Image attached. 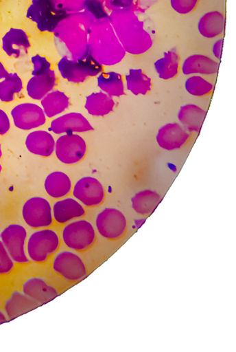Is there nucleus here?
Returning a JSON list of instances; mask_svg holds the SVG:
<instances>
[{"label": "nucleus", "instance_id": "f257e3e1", "mask_svg": "<svg viewBox=\"0 0 236 352\" xmlns=\"http://www.w3.org/2000/svg\"><path fill=\"white\" fill-rule=\"evenodd\" d=\"M110 21L126 53L141 55L153 46L151 35L133 10L113 12Z\"/></svg>", "mask_w": 236, "mask_h": 352}, {"label": "nucleus", "instance_id": "f03ea898", "mask_svg": "<svg viewBox=\"0 0 236 352\" xmlns=\"http://www.w3.org/2000/svg\"><path fill=\"white\" fill-rule=\"evenodd\" d=\"M90 54L102 65H115L126 56L109 19L94 22L89 36Z\"/></svg>", "mask_w": 236, "mask_h": 352}, {"label": "nucleus", "instance_id": "7ed1b4c3", "mask_svg": "<svg viewBox=\"0 0 236 352\" xmlns=\"http://www.w3.org/2000/svg\"><path fill=\"white\" fill-rule=\"evenodd\" d=\"M93 16L87 12L68 15L57 28L62 30L63 42L72 54L73 60H77L90 54L89 36L94 24Z\"/></svg>", "mask_w": 236, "mask_h": 352}, {"label": "nucleus", "instance_id": "20e7f679", "mask_svg": "<svg viewBox=\"0 0 236 352\" xmlns=\"http://www.w3.org/2000/svg\"><path fill=\"white\" fill-rule=\"evenodd\" d=\"M67 16V12L58 8L54 0H33L27 14L40 32H54Z\"/></svg>", "mask_w": 236, "mask_h": 352}, {"label": "nucleus", "instance_id": "39448f33", "mask_svg": "<svg viewBox=\"0 0 236 352\" xmlns=\"http://www.w3.org/2000/svg\"><path fill=\"white\" fill-rule=\"evenodd\" d=\"M62 236L68 248L82 252L93 245L96 232L93 225L87 220H76L63 229Z\"/></svg>", "mask_w": 236, "mask_h": 352}, {"label": "nucleus", "instance_id": "423d86ee", "mask_svg": "<svg viewBox=\"0 0 236 352\" xmlns=\"http://www.w3.org/2000/svg\"><path fill=\"white\" fill-rule=\"evenodd\" d=\"M59 247V238L51 230L37 231L30 236L27 244L30 258L34 262H44Z\"/></svg>", "mask_w": 236, "mask_h": 352}, {"label": "nucleus", "instance_id": "0eeeda50", "mask_svg": "<svg viewBox=\"0 0 236 352\" xmlns=\"http://www.w3.org/2000/svg\"><path fill=\"white\" fill-rule=\"evenodd\" d=\"M96 227L99 234L104 238L117 240L126 231V219L117 209L105 208L97 216Z\"/></svg>", "mask_w": 236, "mask_h": 352}, {"label": "nucleus", "instance_id": "6e6552de", "mask_svg": "<svg viewBox=\"0 0 236 352\" xmlns=\"http://www.w3.org/2000/svg\"><path fill=\"white\" fill-rule=\"evenodd\" d=\"M23 215L25 223L32 228L49 227L53 223L49 203L40 197H34L24 205Z\"/></svg>", "mask_w": 236, "mask_h": 352}, {"label": "nucleus", "instance_id": "1a4fd4ad", "mask_svg": "<svg viewBox=\"0 0 236 352\" xmlns=\"http://www.w3.org/2000/svg\"><path fill=\"white\" fill-rule=\"evenodd\" d=\"M27 236V232L25 228L16 224L9 226L0 235V239L13 261L29 262V258L25 253Z\"/></svg>", "mask_w": 236, "mask_h": 352}, {"label": "nucleus", "instance_id": "9d476101", "mask_svg": "<svg viewBox=\"0 0 236 352\" xmlns=\"http://www.w3.org/2000/svg\"><path fill=\"white\" fill-rule=\"evenodd\" d=\"M55 147L57 158L66 164H74L80 162L87 152V144L84 140L74 134L60 137Z\"/></svg>", "mask_w": 236, "mask_h": 352}, {"label": "nucleus", "instance_id": "9b49d317", "mask_svg": "<svg viewBox=\"0 0 236 352\" xmlns=\"http://www.w3.org/2000/svg\"><path fill=\"white\" fill-rule=\"evenodd\" d=\"M53 267L56 273L71 281L80 280L88 273L80 257L69 251L62 252L56 256Z\"/></svg>", "mask_w": 236, "mask_h": 352}, {"label": "nucleus", "instance_id": "f8f14e48", "mask_svg": "<svg viewBox=\"0 0 236 352\" xmlns=\"http://www.w3.org/2000/svg\"><path fill=\"white\" fill-rule=\"evenodd\" d=\"M12 116L14 125L23 130L38 128L47 122L44 109L33 103L17 105L12 109Z\"/></svg>", "mask_w": 236, "mask_h": 352}, {"label": "nucleus", "instance_id": "ddd939ff", "mask_svg": "<svg viewBox=\"0 0 236 352\" xmlns=\"http://www.w3.org/2000/svg\"><path fill=\"white\" fill-rule=\"evenodd\" d=\"M73 195L85 206L96 207L103 203L105 191L103 185L97 179L88 176L76 183Z\"/></svg>", "mask_w": 236, "mask_h": 352}, {"label": "nucleus", "instance_id": "4468645a", "mask_svg": "<svg viewBox=\"0 0 236 352\" xmlns=\"http://www.w3.org/2000/svg\"><path fill=\"white\" fill-rule=\"evenodd\" d=\"M190 138L189 132L178 123H169L162 126L156 137L158 145L167 151L183 146Z\"/></svg>", "mask_w": 236, "mask_h": 352}, {"label": "nucleus", "instance_id": "2eb2a0df", "mask_svg": "<svg viewBox=\"0 0 236 352\" xmlns=\"http://www.w3.org/2000/svg\"><path fill=\"white\" fill-rule=\"evenodd\" d=\"M51 131L55 134H73L74 132H86L94 130L88 120L80 113H69L52 121Z\"/></svg>", "mask_w": 236, "mask_h": 352}, {"label": "nucleus", "instance_id": "dca6fc26", "mask_svg": "<svg viewBox=\"0 0 236 352\" xmlns=\"http://www.w3.org/2000/svg\"><path fill=\"white\" fill-rule=\"evenodd\" d=\"M30 47L29 37L23 30L12 28L3 38V49L9 56H25Z\"/></svg>", "mask_w": 236, "mask_h": 352}, {"label": "nucleus", "instance_id": "f3484780", "mask_svg": "<svg viewBox=\"0 0 236 352\" xmlns=\"http://www.w3.org/2000/svg\"><path fill=\"white\" fill-rule=\"evenodd\" d=\"M23 293L40 305L47 304L58 296L57 291L44 279L32 278L23 285Z\"/></svg>", "mask_w": 236, "mask_h": 352}, {"label": "nucleus", "instance_id": "a211bd4d", "mask_svg": "<svg viewBox=\"0 0 236 352\" xmlns=\"http://www.w3.org/2000/svg\"><path fill=\"white\" fill-rule=\"evenodd\" d=\"M220 64L216 60L202 54L187 57L182 65V73L186 75H213L217 73Z\"/></svg>", "mask_w": 236, "mask_h": 352}, {"label": "nucleus", "instance_id": "6ab92c4d", "mask_svg": "<svg viewBox=\"0 0 236 352\" xmlns=\"http://www.w3.org/2000/svg\"><path fill=\"white\" fill-rule=\"evenodd\" d=\"M28 150L36 155L49 157L55 149L56 142L52 135L46 131H35L26 140Z\"/></svg>", "mask_w": 236, "mask_h": 352}, {"label": "nucleus", "instance_id": "aec40b11", "mask_svg": "<svg viewBox=\"0 0 236 352\" xmlns=\"http://www.w3.org/2000/svg\"><path fill=\"white\" fill-rule=\"evenodd\" d=\"M40 304L24 293L14 292L5 304V310L10 320L26 314L38 307Z\"/></svg>", "mask_w": 236, "mask_h": 352}, {"label": "nucleus", "instance_id": "412c9836", "mask_svg": "<svg viewBox=\"0 0 236 352\" xmlns=\"http://www.w3.org/2000/svg\"><path fill=\"white\" fill-rule=\"evenodd\" d=\"M225 29V18L218 11L209 12L199 20L198 30L202 36L213 38L221 35Z\"/></svg>", "mask_w": 236, "mask_h": 352}, {"label": "nucleus", "instance_id": "4be33fe9", "mask_svg": "<svg viewBox=\"0 0 236 352\" xmlns=\"http://www.w3.org/2000/svg\"><path fill=\"white\" fill-rule=\"evenodd\" d=\"M178 117L188 132L200 131L206 117V112L196 104H189L181 107Z\"/></svg>", "mask_w": 236, "mask_h": 352}, {"label": "nucleus", "instance_id": "5701e85b", "mask_svg": "<svg viewBox=\"0 0 236 352\" xmlns=\"http://www.w3.org/2000/svg\"><path fill=\"white\" fill-rule=\"evenodd\" d=\"M84 214V208L73 198H66L58 201L54 206V217L59 223H67Z\"/></svg>", "mask_w": 236, "mask_h": 352}, {"label": "nucleus", "instance_id": "b1692460", "mask_svg": "<svg viewBox=\"0 0 236 352\" xmlns=\"http://www.w3.org/2000/svg\"><path fill=\"white\" fill-rule=\"evenodd\" d=\"M115 102L113 97L103 93H94L86 98L84 107L91 116L104 117L113 111Z\"/></svg>", "mask_w": 236, "mask_h": 352}, {"label": "nucleus", "instance_id": "393cba45", "mask_svg": "<svg viewBox=\"0 0 236 352\" xmlns=\"http://www.w3.org/2000/svg\"><path fill=\"white\" fill-rule=\"evenodd\" d=\"M55 85L56 74L53 70L44 76H34L27 86L28 95L34 100H42L53 90Z\"/></svg>", "mask_w": 236, "mask_h": 352}, {"label": "nucleus", "instance_id": "a878e982", "mask_svg": "<svg viewBox=\"0 0 236 352\" xmlns=\"http://www.w3.org/2000/svg\"><path fill=\"white\" fill-rule=\"evenodd\" d=\"M155 69L160 78L169 80L178 76L180 67V56L176 49L164 53L163 58L154 63Z\"/></svg>", "mask_w": 236, "mask_h": 352}, {"label": "nucleus", "instance_id": "bb28decb", "mask_svg": "<svg viewBox=\"0 0 236 352\" xmlns=\"http://www.w3.org/2000/svg\"><path fill=\"white\" fill-rule=\"evenodd\" d=\"M45 185L47 193L54 198L65 197L72 188L69 176L60 171L54 172L48 175Z\"/></svg>", "mask_w": 236, "mask_h": 352}, {"label": "nucleus", "instance_id": "cd10ccee", "mask_svg": "<svg viewBox=\"0 0 236 352\" xmlns=\"http://www.w3.org/2000/svg\"><path fill=\"white\" fill-rule=\"evenodd\" d=\"M41 105L45 115L51 118L65 111L69 107L70 101L65 94L56 91L43 98Z\"/></svg>", "mask_w": 236, "mask_h": 352}, {"label": "nucleus", "instance_id": "c85d7f7f", "mask_svg": "<svg viewBox=\"0 0 236 352\" xmlns=\"http://www.w3.org/2000/svg\"><path fill=\"white\" fill-rule=\"evenodd\" d=\"M161 201V195L156 191L145 190L137 193L132 198V208L139 214H151Z\"/></svg>", "mask_w": 236, "mask_h": 352}, {"label": "nucleus", "instance_id": "c756f323", "mask_svg": "<svg viewBox=\"0 0 236 352\" xmlns=\"http://www.w3.org/2000/svg\"><path fill=\"white\" fill-rule=\"evenodd\" d=\"M97 85L103 93L111 97L125 95L122 76L116 72L101 73L97 78Z\"/></svg>", "mask_w": 236, "mask_h": 352}, {"label": "nucleus", "instance_id": "7c9ffc66", "mask_svg": "<svg viewBox=\"0 0 236 352\" xmlns=\"http://www.w3.org/2000/svg\"><path fill=\"white\" fill-rule=\"evenodd\" d=\"M127 89L134 95L145 96L152 90V79L141 69H130L126 76Z\"/></svg>", "mask_w": 236, "mask_h": 352}, {"label": "nucleus", "instance_id": "2f4dec72", "mask_svg": "<svg viewBox=\"0 0 236 352\" xmlns=\"http://www.w3.org/2000/svg\"><path fill=\"white\" fill-rule=\"evenodd\" d=\"M23 88V80L16 74H9L0 82V100L10 102L14 100V95L19 94Z\"/></svg>", "mask_w": 236, "mask_h": 352}, {"label": "nucleus", "instance_id": "473e14b6", "mask_svg": "<svg viewBox=\"0 0 236 352\" xmlns=\"http://www.w3.org/2000/svg\"><path fill=\"white\" fill-rule=\"evenodd\" d=\"M58 70L63 78L74 83L83 82L87 80L80 71L78 61L63 57L58 64Z\"/></svg>", "mask_w": 236, "mask_h": 352}, {"label": "nucleus", "instance_id": "72a5a7b5", "mask_svg": "<svg viewBox=\"0 0 236 352\" xmlns=\"http://www.w3.org/2000/svg\"><path fill=\"white\" fill-rule=\"evenodd\" d=\"M186 91L191 96L202 97L209 94L213 85L200 76H194L187 79Z\"/></svg>", "mask_w": 236, "mask_h": 352}, {"label": "nucleus", "instance_id": "f704fd0d", "mask_svg": "<svg viewBox=\"0 0 236 352\" xmlns=\"http://www.w3.org/2000/svg\"><path fill=\"white\" fill-rule=\"evenodd\" d=\"M82 73L86 77L97 76L103 72V66L91 54L76 60Z\"/></svg>", "mask_w": 236, "mask_h": 352}, {"label": "nucleus", "instance_id": "c9c22d12", "mask_svg": "<svg viewBox=\"0 0 236 352\" xmlns=\"http://www.w3.org/2000/svg\"><path fill=\"white\" fill-rule=\"evenodd\" d=\"M199 0H170V6L177 13L187 14L194 10Z\"/></svg>", "mask_w": 236, "mask_h": 352}, {"label": "nucleus", "instance_id": "e433bc0d", "mask_svg": "<svg viewBox=\"0 0 236 352\" xmlns=\"http://www.w3.org/2000/svg\"><path fill=\"white\" fill-rule=\"evenodd\" d=\"M32 62L34 65L33 76H44L48 74L51 71V65L45 57L36 55L32 58Z\"/></svg>", "mask_w": 236, "mask_h": 352}, {"label": "nucleus", "instance_id": "4c0bfd02", "mask_svg": "<svg viewBox=\"0 0 236 352\" xmlns=\"http://www.w3.org/2000/svg\"><path fill=\"white\" fill-rule=\"evenodd\" d=\"M86 12L91 14L97 20L109 19L110 16L106 13L102 3L97 0H88L84 5Z\"/></svg>", "mask_w": 236, "mask_h": 352}, {"label": "nucleus", "instance_id": "58836bf2", "mask_svg": "<svg viewBox=\"0 0 236 352\" xmlns=\"http://www.w3.org/2000/svg\"><path fill=\"white\" fill-rule=\"evenodd\" d=\"M13 260L0 239V274H8L13 269Z\"/></svg>", "mask_w": 236, "mask_h": 352}, {"label": "nucleus", "instance_id": "ea45409f", "mask_svg": "<svg viewBox=\"0 0 236 352\" xmlns=\"http://www.w3.org/2000/svg\"><path fill=\"white\" fill-rule=\"evenodd\" d=\"M110 6L114 12L132 10L134 0H110Z\"/></svg>", "mask_w": 236, "mask_h": 352}, {"label": "nucleus", "instance_id": "a19ab883", "mask_svg": "<svg viewBox=\"0 0 236 352\" xmlns=\"http://www.w3.org/2000/svg\"><path fill=\"white\" fill-rule=\"evenodd\" d=\"M10 122L8 115L0 109V135H4L10 130Z\"/></svg>", "mask_w": 236, "mask_h": 352}, {"label": "nucleus", "instance_id": "79ce46f5", "mask_svg": "<svg viewBox=\"0 0 236 352\" xmlns=\"http://www.w3.org/2000/svg\"><path fill=\"white\" fill-rule=\"evenodd\" d=\"M224 38L219 39L213 43L212 52L214 56L217 59L221 60L222 55Z\"/></svg>", "mask_w": 236, "mask_h": 352}, {"label": "nucleus", "instance_id": "37998d69", "mask_svg": "<svg viewBox=\"0 0 236 352\" xmlns=\"http://www.w3.org/2000/svg\"><path fill=\"white\" fill-rule=\"evenodd\" d=\"M9 75V73L5 69L3 64L0 61V80L5 78Z\"/></svg>", "mask_w": 236, "mask_h": 352}, {"label": "nucleus", "instance_id": "c03bdc74", "mask_svg": "<svg viewBox=\"0 0 236 352\" xmlns=\"http://www.w3.org/2000/svg\"><path fill=\"white\" fill-rule=\"evenodd\" d=\"M8 320L5 316V315L2 312L0 311V324H2L3 323L8 322Z\"/></svg>", "mask_w": 236, "mask_h": 352}, {"label": "nucleus", "instance_id": "a18cd8bd", "mask_svg": "<svg viewBox=\"0 0 236 352\" xmlns=\"http://www.w3.org/2000/svg\"><path fill=\"white\" fill-rule=\"evenodd\" d=\"M2 157V150H1V145H0V159ZM2 170V166L1 164H0V173H1Z\"/></svg>", "mask_w": 236, "mask_h": 352}]
</instances>
